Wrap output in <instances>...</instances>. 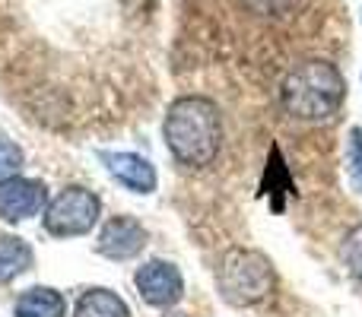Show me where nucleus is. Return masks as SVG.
Wrapping results in <instances>:
<instances>
[{"instance_id":"1","label":"nucleus","mask_w":362,"mask_h":317,"mask_svg":"<svg viewBox=\"0 0 362 317\" xmlns=\"http://www.w3.org/2000/svg\"><path fill=\"white\" fill-rule=\"evenodd\" d=\"M163 140L172 159L185 168H206L223 146V118L206 95H178L163 121Z\"/></svg>"},{"instance_id":"2","label":"nucleus","mask_w":362,"mask_h":317,"mask_svg":"<svg viewBox=\"0 0 362 317\" xmlns=\"http://www.w3.org/2000/svg\"><path fill=\"white\" fill-rule=\"evenodd\" d=\"M346 99V80L340 73L337 64L325 61V57H312L302 61L286 73L280 86V102L296 121L305 124H325L334 121L337 112L344 108Z\"/></svg>"},{"instance_id":"3","label":"nucleus","mask_w":362,"mask_h":317,"mask_svg":"<svg viewBox=\"0 0 362 317\" xmlns=\"http://www.w3.org/2000/svg\"><path fill=\"white\" fill-rule=\"evenodd\" d=\"M274 263L264 251L255 248H229L219 257L216 267V289L223 301L232 308H255L274 292Z\"/></svg>"},{"instance_id":"4","label":"nucleus","mask_w":362,"mask_h":317,"mask_svg":"<svg viewBox=\"0 0 362 317\" xmlns=\"http://www.w3.org/2000/svg\"><path fill=\"white\" fill-rule=\"evenodd\" d=\"M102 219V200L95 191L80 184L64 187L57 197L48 200L42 213V225L51 238H80L99 225Z\"/></svg>"},{"instance_id":"5","label":"nucleus","mask_w":362,"mask_h":317,"mask_svg":"<svg viewBox=\"0 0 362 317\" xmlns=\"http://www.w3.org/2000/svg\"><path fill=\"white\" fill-rule=\"evenodd\" d=\"M134 286L144 305L159 308V311H172L181 299H185V276L172 261L153 257V261L140 263L134 273Z\"/></svg>"},{"instance_id":"6","label":"nucleus","mask_w":362,"mask_h":317,"mask_svg":"<svg viewBox=\"0 0 362 317\" xmlns=\"http://www.w3.org/2000/svg\"><path fill=\"white\" fill-rule=\"evenodd\" d=\"M150 244V232L140 222L137 216H127V213H118V216H108L102 222L99 235H95V254L108 257L115 263L134 261V257L144 254V248Z\"/></svg>"},{"instance_id":"7","label":"nucleus","mask_w":362,"mask_h":317,"mask_svg":"<svg viewBox=\"0 0 362 317\" xmlns=\"http://www.w3.org/2000/svg\"><path fill=\"white\" fill-rule=\"evenodd\" d=\"M48 187L38 178H6L0 181V219L4 222H25V219L45 213L48 206Z\"/></svg>"},{"instance_id":"8","label":"nucleus","mask_w":362,"mask_h":317,"mask_svg":"<svg viewBox=\"0 0 362 317\" xmlns=\"http://www.w3.org/2000/svg\"><path fill=\"white\" fill-rule=\"evenodd\" d=\"M99 162L105 165V172L118 181L121 187H127L131 193H153L159 184V174L153 168V162L137 152H99Z\"/></svg>"},{"instance_id":"9","label":"nucleus","mask_w":362,"mask_h":317,"mask_svg":"<svg viewBox=\"0 0 362 317\" xmlns=\"http://www.w3.org/2000/svg\"><path fill=\"white\" fill-rule=\"evenodd\" d=\"M13 317H67V299L51 286H32L16 295Z\"/></svg>"},{"instance_id":"10","label":"nucleus","mask_w":362,"mask_h":317,"mask_svg":"<svg viewBox=\"0 0 362 317\" xmlns=\"http://www.w3.org/2000/svg\"><path fill=\"white\" fill-rule=\"evenodd\" d=\"M74 317H131V308L115 289L93 286L76 299Z\"/></svg>"},{"instance_id":"11","label":"nucleus","mask_w":362,"mask_h":317,"mask_svg":"<svg viewBox=\"0 0 362 317\" xmlns=\"http://www.w3.org/2000/svg\"><path fill=\"white\" fill-rule=\"evenodd\" d=\"M32 263H35V251L25 238L0 235V282H13L25 270H32Z\"/></svg>"},{"instance_id":"12","label":"nucleus","mask_w":362,"mask_h":317,"mask_svg":"<svg viewBox=\"0 0 362 317\" xmlns=\"http://www.w3.org/2000/svg\"><path fill=\"white\" fill-rule=\"evenodd\" d=\"M340 261H344L346 273L356 282H362V225H353L340 241Z\"/></svg>"},{"instance_id":"13","label":"nucleus","mask_w":362,"mask_h":317,"mask_svg":"<svg viewBox=\"0 0 362 317\" xmlns=\"http://www.w3.org/2000/svg\"><path fill=\"white\" fill-rule=\"evenodd\" d=\"M346 181L356 193H362V127H353L346 140Z\"/></svg>"},{"instance_id":"14","label":"nucleus","mask_w":362,"mask_h":317,"mask_svg":"<svg viewBox=\"0 0 362 317\" xmlns=\"http://www.w3.org/2000/svg\"><path fill=\"white\" fill-rule=\"evenodd\" d=\"M19 168H23V150L13 140L0 137V181L16 178Z\"/></svg>"},{"instance_id":"15","label":"nucleus","mask_w":362,"mask_h":317,"mask_svg":"<svg viewBox=\"0 0 362 317\" xmlns=\"http://www.w3.org/2000/svg\"><path fill=\"white\" fill-rule=\"evenodd\" d=\"M242 4L248 6L251 13H257V16L283 19V16H289V13L296 10V4H299V0H242Z\"/></svg>"},{"instance_id":"16","label":"nucleus","mask_w":362,"mask_h":317,"mask_svg":"<svg viewBox=\"0 0 362 317\" xmlns=\"http://www.w3.org/2000/svg\"><path fill=\"white\" fill-rule=\"evenodd\" d=\"M165 317H187V314H172V311H165Z\"/></svg>"}]
</instances>
